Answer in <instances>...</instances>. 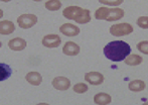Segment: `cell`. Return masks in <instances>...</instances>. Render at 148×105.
I'll use <instances>...</instances> for the list:
<instances>
[{
    "mask_svg": "<svg viewBox=\"0 0 148 105\" xmlns=\"http://www.w3.org/2000/svg\"><path fill=\"white\" fill-rule=\"evenodd\" d=\"M1 47H2V43L0 41V48H1Z\"/></svg>",
    "mask_w": 148,
    "mask_h": 105,
    "instance_id": "f1b7e54d",
    "label": "cell"
},
{
    "mask_svg": "<svg viewBox=\"0 0 148 105\" xmlns=\"http://www.w3.org/2000/svg\"><path fill=\"white\" fill-rule=\"evenodd\" d=\"M142 105H148V101H146V102H144V103H142Z\"/></svg>",
    "mask_w": 148,
    "mask_h": 105,
    "instance_id": "4316f807",
    "label": "cell"
},
{
    "mask_svg": "<svg viewBox=\"0 0 148 105\" xmlns=\"http://www.w3.org/2000/svg\"><path fill=\"white\" fill-rule=\"evenodd\" d=\"M11 74L12 70L9 65L5 64V63H0V82L7 80L11 76Z\"/></svg>",
    "mask_w": 148,
    "mask_h": 105,
    "instance_id": "e0dca14e",
    "label": "cell"
},
{
    "mask_svg": "<svg viewBox=\"0 0 148 105\" xmlns=\"http://www.w3.org/2000/svg\"><path fill=\"white\" fill-rule=\"evenodd\" d=\"M143 62V59L141 56L136 54H130L124 60V63L128 66H138Z\"/></svg>",
    "mask_w": 148,
    "mask_h": 105,
    "instance_id": "2e32d148",
    "label": "cell"
},
{
    "mask_svg": "<svg viewBox=\"0 0 148 105\" xmlns=\"http://www.w3.org/2000/svg\"><path fill=\"white\" fill-rule=\"evenodd\" d=\"M124 0H99V2L108 6H119L123 3Z\"/></svg>",
    "mask_w": 148,
    "mask_h": 105,
    "instance_id": "603a6c76",
    "label": "cell"
},
{
    "mask_svg": "<svg viewBox=\"0 0 148 105\" xmlns=\"http://www.w3.org/2000/svg\"><path fill=\"white\" fill-rule=\"evenodd\" d=\"M74 91L76 92V93L78 94H83V93H86L87 91H88L89 87L87 84L85 83H78L76 84V85H74Z\"/></svg>",
    "mask_w": 148,
    "mask_h": 105,
    "instance_id": "ffe728a7",
    "label": "cell"
},
{
    "mask_svg": "<svg viewBox=\"0 0 148 105\" xmlns=\"http://www.w3.org/2000/svg\"><path fill=\"white\" fill-rule=\"evenodd\" d=\"M15 30V26L10 20H2L0 21V35H11Z\"/></svg>",
    "mask_w": 148,
    "mask_h": 105,
    "instance_id": "8fae6325",
    "label": "cell"
},
{
    "mask_svg": "<svg viewBox=\"0 0 148 105\" xmlns=\"http://www.w3.org/2000/svg\"><path fill=\"white\" fill-rule=\"evenodd\" d=\"M145 87H146L145 82L142 80H133L128 85L129 90L132 92H141L145 89Z\"/></svg>",
    "mask_w": 148,
    "mask_h": 105,
    "instance_id": "9a60e30c",
    "label": "cell"
},
{
    "mask_svg": "<svg viewBox=\"0 0 148 105\" xmlns=\"http://www.w3.org/2000/svg\"><path fill=\"white\" fill-rule=\"evenodd\" d=\"M51 85L53 86V88L60 91H66L71 87V81L69 78L64 76H59L56 77L51 82Z\"/></svg>",
    "mask_w": 148,
    "mask_h": 105,
    "instance_id": "5b68a950",
    "label": "cell"
},
{
    "mask_svg": "<svg viewBox=\"0 0 148 105\" xmlns=\"http://www.w3.org/2000/svg\"><path fill=\"white\" fill-rule=\"evenodd\" d=\"M2 16H3V11L2 9H0V18H2Z\"/></svg>",
    "mask_w": 148,
    "mask_h": 105,
    "instance_id": "cb8c5ba5",
    "label": "cell"
},
{
    "mask_svg": "<svg viewBox=\"0 0 148 105\" xmlns=\"http://www.w3.org/2000/svg\"><path fill=\"white\" fill-rule=\"evenodd\" d=\"M25 79L30 85H33V86L40 85L41 82H42V77H41V75L39 74L38 72H35V71L27 73L25 76Z\"/></svg>",
    "mask_w": 148,
    "mask_h": 105,
    "instance_id": "5bb4252c",
    "label": "cell"
},
{
    "mask_svg": "<svg viewBox=\"0 0 148 105\" xmlns=\"http://www.w3.org/2000/svg\"><path fill=\"white\" fill-rule=\"evenodd\" d=\"M60 31L66 37H77L80 33V28L73 23H64L60 27Z\"/></svg>",
    "mask_w": 148,
    "mask_h": 105,
    "instance_id": "ba28073f",
    "label": "cell"
},
{
    "mask_svg": "<svg viewBox=\"0 0 148 105\" xmlns=\"http://www.w3.org/2000/svg\"><path fill=\"white\" fill-rule=\"evenodd\" d=\"M33 1H36V2H39V1H41V0H33Z\"/></svg>",
    "mask_w": 148,
    "mask_h": 105,
    "instance_id": "83f0119b",
    "label": "cell"
},
{
    "mask_svg": "<svg viewBox=\"0 0 148 105\" xmlns=\"http://www.w3.org/2000/svg\"><path fill=\"white\" fill-rule=\"evenodd\" d=\"M103 52L106 58L112 62H121L130 55L131 47L126 41H114L105 46Z\"/></svg>",
    "mask_w": 148,
    "mask_h": 105,
    "instance_id": "6da1fadb",
    "label": "cell"
},
{
    "mask_svg": "<svg viewBox=\"0 0 148 105\" xmlns=\"http://www.w3.org/2000/svg\"><path fill=\"white\" fill-rule=\"evenodd\" d=\"M133 26L128 22H123V23H117L114 24L110 27V33L113 37H124L128 35L133 32Z\"/></svg>",
    "mask_w": 148,
    "mask_h": 105,
    "instance_id": "7a4b0ae2",
    "label": "cell"
},
{
    "mask_svg": "<svg viewBox=\"0 0 148 105\" xmlns=\"http://www.w3.org/2000/svg\"><path fill=\"white\" fill-rule=\"evenodd\" d=\"M45 6L49 11H57L62 7V2L60 0H49Z\"/></svg>",
    "mask_w": 148,
    "mask_h": 105,
    "instance_id": "d6986e66",
    "label": "cell"
},
{
    "mask_svg": "<svg viewBox=\"0 0 148 105\" xmlns=\"http://www.w3.org/2000/svg\"><path fill=\"white\" fill-rule=\"evenodd\" d=\"M81 49L79 45H77L74 41H66L62 48V52L66 56H77L79 55Z\"/></svg>",
    "mask_w": 148,
    "mask_h": 105,
    "instance_id": "30bf717a",
    "label": "cell"
},
{
    "mask_svg": "<svg viewBox=\"0 0 148 105\" xmlns=\"http://www.w3.org/2000/svg\"><path fill=\"white\" fill-rule=\"evenodd\" d=\"M85 80L88 82L89 84L94 86H98L101 85L104 82V76L103 74L99 72H88L85 74Z\"/></svg>",
    "mask_w": 148,
    "mask_h": 105,
    "instance_id": "52a82bcc",
    "label": "cell"
},
{
    "mask_svg": "<svg viewBox=\"0 0 148 105\" xmlns=\"http://www.w3.org/2000/svg\"><path fill=\"white\" fill-rule=\"evenodd\" d=\"M136 23L140 28L148 29V16H140L136 20Z\"/></svg>",
    "mask_w": 148,
    "mask_h": 105,
    "instance_id": "44dd1931",
    "label": "cell"
},
{
    "mask_svg": "<svg viewBox=\"0 0 148 105\" xmlns=\"http://www.w3.org/2000/svg\"><path fill=\"white\" fill-rule=\"evenodd\" d=\"M37 22V16L34 14H22L17 18V23L20 28L28 29Z\"/></svg>",
    "mask_w": 148,
    "mask_h": 105,
    "instance_id": "277c9868",
    "label": "cell"
},
{
    "mask_svg": "<svg viewBox=\"0 0 148 105\" xmlns=\"http://www.w3.org/2000/svg\"><path fill=\"white\" fill-rule=\"evenodd\" d=\"M84 10L82 7L80 6H68L64 9L62 11V15L66 18V19H70V20H75V21H78L79 19L81 18L82 14L84 13Z\"/></svg>",
    "mask_w": 148,
    "mask_h": 105,
    "instance_id": "3957f363",
    "label": "cell"
},
{
    "mask_svg": "<svg viewBox=\"0 0 148 105\" xmlns=\"http://www.w3.org/2000/svg\"><path fill=\"white\" fill-rule=\"evenodd\" d=\"M109 7H106V6H102V7L98 8L95 12V18L97 20H106L108 17V14H109Z\"/></svg>",
    "mask_w": 148,
    "mask_h": 105,
    "instance_id": "ac0fdd59",
    "label": "cell"
},
{
    "mask_svg": "<svg viewBox=\"0 0 148 105\" xmlns=\"http://www.w3.org/2000/svg\"><path fill=\"white\" fill-rule=\"evenodd\" d=\"M26 41L21 37H15V39H12L8 41V47L10 50L15 52H19L22 51L26 48Z\"/></svg>",
    "mask_w": 148,
    "mask_h": 105,
    "instance_id": "9c48e42d",
    "label": "cell"
},
{
    "mask_svg": "<svg viewBox=\"0 0 148 105\" xmlns=\"http://www.w3.org/2000/svg\"><path fill=\"white\" fill-rule=\"evenodd\" d=\"M124 10L121 9L119 7L115 8H110L109 10V14H108L107 17V21H115V20H120L121 18H123L124 16Z\"/></svg>",
    "mask_w": 148,
    "mask_h": 105,
    "instance_id": "4fadbf2b",
    "label": "cell"
},
{
    "mask_svg": "<svg viewBox=\"0 0 148 105\" xmlns=\"http://www.w3.org/2000/svg\"><path fill=\"white\" fill-rule=\"evenodd\" d=\"M136 48L140 52L148 55V41H140V43H138Z\"/></svg>",
    "mask_w": 148,
    "mask_h": 105,
    "instance_id": "7402d4cb",
    "label": "cell"
},
{
    "mask_svg": "<svg viewBox=\"0 0 148 105\" xmlns=\"http://www.w3.org/2000/svg\"><path fill=\"white\" fill-rule=\"evenodd\" d=\"M112 101V97L107 93L100 92L94 96V102L97 105H108Z\"/></svg>",
    "mask_w": 148,
    "mask_h": 105,
    "instance_id": "7c38bea8",
    "label": "cell"
},
{
    "mask_svg": "<svg viewBox=\"0 0 148 105\" xmlns=\"http://www.w3.org/2000/svg\"><path fill=\"white\" fill-rule=\"evenodd\" d=\"M0 1H2V2H9V1H11V0H0Z\"/></svg>",
    "mask_w": 148,
    "mask_h": 105,
    "instance_id": "d4e9b609",
    "label": "cell"
},
{
    "mask_svg": "<svg viewBox=\"0 0 148 105\" xmlns=\"http://www.w3.org/2000/svg\"><path fill=\"white\" fill-rule=\"evenodd\" d=\"M36 105H49V104H47V103H38V104H36Z\"/></svg>",
    "mask_w": 148,
    "mask_h": 105,
    "instance_id": "484cf974",
    "label": "cell"
},
{
    "mask_svg": "<svg viewBox=\"0 0 148 105\" xmlns=\"http://www.w3.org/2000/svg\"><path fill=\"white\" fill-rule=\"evenodd\" d=\"M41 43L45 48L53 49V48L60 47V45L62 44V39L58 35H47L43 37Z\"/></svg>",
    "mask_w": 148,
    "mask_h": 105,
    "instance_id": "8992f818",
    "label": "cell"
}]
</instances>
